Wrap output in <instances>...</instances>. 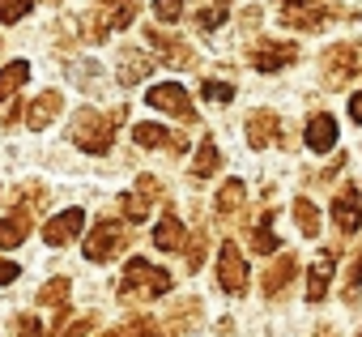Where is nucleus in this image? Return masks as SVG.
I'll return each instance as SVG.
<instances>
[{
  "label": "nucleus",
  "instance_id": "obj_7",
  "mask_svg": "<svg viewBox=\"0 0 362 337\" xmlns=\"http://www.w3.org/2000/svg\"><path fill=\"white\" fill-rule=\"evenodd\" d=\"M145 43H149V52H153L162 64H170V69H188V64H192V47H188L184 39L158 35V26H149V30H145Z\"/></svg>",
  "mask_w": 362,
  "mask_h": 337
},
{
  "label": "nucleus",
  "instance_id": "obj_19",
  "mask_svg": "<svg viewBox=\"0 0 362 337\" xmlns=\"http://www.w3.org/2000/svg\"><path fill=\"white\" fill-rule=\"evenodd\" d=\"M153 244H158L162 252H179V248L188 244V239H184V222H179L175 214H166V218L153 227Z\"/></svg>",
  "mask_w": 362,
  "mask_h": 337
},
{
  "label": "nucleus",
  "instance_id": "obj_9",
  "mask_svg": "<svg viewBox=\"0 0 362 337\" xmlns=\"http://www.w3.org/2000/svg\"><path fill=\"white\" fill-rule=\"evenodd\" d=\"M81 231H86V214H81V210H64V214H56V218L43 227V244H47V248H64V244H73Z\"/></svg>",
  "mask_w": 362,
  "mask_h": 337
},
{
  "label": "nucleus",
  "instance_id": "obj_6",
  "mask_svg": "<svg viewBox=\"0 0 362 337\" xmlns=\"http://www.w3.org/2000/svg\"><path fill=\"white\" fill-rule=\"evenodd\" d=\"M218 282H222L226 295H243L247 290V261H243L239 244H230V239L218 248Z\"/></svg>",
  "mask_w": 362,
  "mask_h": 337
},
{
  "label": "nucleus",
  "instance_id": "obj_3",
  "mask_svg": "<svg viewBox=\"0 0 362 337\" xmlns=\"http://www.w3.org/2000/svg\"><path fill=\"white\" fill-rule=\"evenodd\" d=\"M128 248V235H124V222H115V218H103V222H94V231L86 235V261H98V265H107V261H115L119 252Z\"/></svg>",
  "mask_w": 362,
  "mask_h": 337
},
{
  "label": "nucleus",
  "instance_id": "obj_15",
  "mask_svg": "<svg viewBox=\"0 0 362 337\" xmlns=\"http://www.w3.org/2000/svg\"><path fill=\"white\" fill-rule=\"evenodd\" d=\"M149 69H153V60L145 56V52H119V86H136V81H145L149 77Z\"/></svg>",
  "mask_w": 362,
  "mask_h": 337
},
{
  "label": "nucleus",
  "instance_id": "obj_27",
  "mask_svg": "<svg viewBox=\"0 0 362 337\" xmlns=\"http://www.w3.org/2000/svg\"><path fill=\"white\" fill-rule=\"evenodd\" d=\"M153 18L158 22H179V18H184V0H153Z\"/></svg>",
  "mask_w": 362,
  "mask_h": 337
},
{
  "label": "nucleus",
  "instance_id": "obj_13",
  "mask_svg": "<svg viewBox=\"0 0 362 337\" xmlns=\"http://www.w3.org/2000/svg\"><path fill=\"white\" fill-rule=\"evenodd\" d=\"M303 141H307V149L328 154V149L337 145V120H332V115H324V111H320V115H311V124H307V137H303Z\"/></svg>",
  "mask_w": 362,
  "mask_h": 337
},
{
  "label": "nucleus",
  "instance_id": "obj_36",
  "mask_svg": "<svg viewBox=\"0 0 362 337\" xmlns=\"http://www.w3.org/2000/svg\"><path fill=\"white\" fill-rule=\"evenodd\" d=\"M349 115H354V120H358V124H362V90H358V94H354V98H349Z\"/></svg>",
  "mask_w": 362,
  "mask_h": 337
},
{
  "label": "nucleus",
  "instance_id": "obj_34",
  "mask_svg": "<svg viewBox=\"0 0 362 337\" xmlns=\"http://www.w3.org/2000/svg\"><path fill=\"white\" fill-rule=\"evenodd\" d=\"M22 278V265L18 261H0V286H9V282H18Z\"/></svg>",
  "mask_w": 362,
  "mask_h": 337
},
{
  "label": "nucleus",
  "instance_id": "obj_22",
  "mask_svg": "<svg viewBox=\"0 0 362 337\" xmlns=\"http://www.w3.org/2000/svg\"><path fill=\"white\" fill-rule=\"evenodd\" d=\"M26 77H30V64L26 60H13V64L0 69V103H9V94L26 86Z\"/></svg>",
  "mask_w": 362,
  "mask_h": 337
},
{
  "label": "nucleus",
  "instance_id": "obj_10",
  "mask_svg": "<svg viewBox=\"0 0 362 337\" xmlns=\"http://www.w3.org/2000/svg\"><path fill=\"white\" fill-rule=\"evenodd\" d=\"M332 273H337V252H320L315 265H311V273H307V303H320L328 295Z\"/></svg>",
  "mask_w": 362,
  "mask_h": 337
},
{
  "label": "nucleus",
  "instance_id": "obj_5",
  "mask_svg": "<svg viewBox=\"0 0 362 337\" xmlns=\"http://www.w3.org/2000/svg\"><path fill=\"white\" fill-rule=\"evenodd\" d=\"M324 73L328 86H345L349 77H362V47L358 43H337L324 52Z\"/></svg>",
  "mask_w": 362,
  "mask_h": 337
},
{
  "label": "nucleus",
  "instance_id": "obj_12",
  "mask_svg": "<svg viewBox=\"0 0 362 337\" xmlns=\"http://www.w3.org/2000/svg\"><path fill=\"white\" fill-rule=\"evenodd\" d=\"M60 107H64V98H60V90H43L30 107H26V124L30 128H47L56 115H60Z\"/></svg>",
  "mask_w": 362,
  "mask_h": 337
},
{
  "label": "nucleus",
  "instance_id": "obj_8",
  "mask_svg": "<svg viewBox=\"0 0 362 337\" xmlns=\"http://www.w3.org/2000/svg\"><path fill=\"white\" fill-rule=\"evenodd\" d=\"M298 60V43H281V39H264L256 52H252V64L260 69V73H277V69H286V64H294Z\"/></svg>",
  "mask_w": 362,
  "mask_h": 337
},
{
  "label": "nucleus",
  "instance_id": "obj_30",
  "mask_svg": "<svg viewBox=\"0 0 362 337\" xmlns=\"http://www.w3.org/2000/svg\"><path fill=\"white\" fill-rule=\"evenodd\" d=\"M222 22H226V5H214L209 13H201V18H197V26H201V30H214V26H222Z\"/></svg>",
  "mask_w": 362,
  "mask_h": 337
},
{
  "label": "nucleus",
  "instance_id": "obj_16",
  "mask_svg": "<svg viewBox=\"0 0 362 337\" xmlns=\"http://www.w3.org/2000/svg\"><path fill=\"white\" fill-rule=\"evenodd\" d=\"M277 128H281V124H277V115H273V111L252 115V120H247V145H252V149L273 145V141H277Z\"/></svg>",
  "mask_w": 362,
  "mask_h": 337
},
{
  "label": "nucleus",
  "instance_id": "obj_32",
  "mask_svg": "<svg viewBox=\"0 0 362 337\" xmlns=\"http://www.w3.org/2000/svg\"><path fill=\"white\" fill-rule=\"evenodd\" d=\"M345 282H349V286H345V299L354 303V286L362 282V256H354V265H349V278H345Z\"/></svg>",
  "mask_w": 362,
  "mask_h": 337
},
{
  "label": "nucleus",
  "instance_id": "obj_40",
  "mask_svg": "<svg viewBox=\"0 0 362 337\" xmlns=\"http://www.w3.org/2000/svg\"><path fill=\"white\" fill-rule=\"evenodd\" d=\"M141 337H153V333H141Z\"/></svg>",
  "mask_w": 362,
  "mask_h": 337
},
{
  "label": "nucleus",
  "instance_id": "obj_38",
  "mask_svg": "<svg viewBox=\"0 0 362 337\" xmlns=\"http://www.w3.org/2000/svg\"><path fill=\"white\" fill-rule=\"evenodd\" d=\"M103 5H111V0H103ZM119 5H128V0H119Z\"/></svg>",
  "mask_w": 362,
  "mask_h": 337
},
{
  "label": "nucleus",
  "instance_id": "obj_17",
  "mask_svg": "<svg viewBox=\"0 0 362 337\" xmlns=\"http://www.w3.org/2000/svg\"><path fill=\"white\" fill-rule=\"evenodd\" d=\"M332 218H337V227H341L345 235H354V231L362 227V210H358V193H354V188H345V193L337 197Z\"/></svg>",
  "mask_w": 362,
  "mask_h": 337
},
{
  "label": "nucleus",
  "instance_id": "obj_4",
  "mask_svg": "<svg viewBox=\"0 0 362 337\" xmlns=\"http://www.w3.org/2000/svg\"><path fill=\"white\" fill-rule=\"evenodd\" d=\"M145 103H149L153 111L175 115V120H197V111H192V94L179 86V81H158V86H149Z\"/></svg>",
  "mask_w": 362,
  "mask_h": 337
},
{
  "label": "nucleus",
  "instance_id": "obj_20",
  "mask_svg": "<svg viewBox=\"0 0 362 337\" xmlns=\"http://www.w3.org/2000/svg\"><path fill=\"white\" fill-rule=\"evenodd\" d=\"M298 273V261H294V252H286V256H277V265L264 273V295H281L286 286H290V278Z\"/></svg>",
  "mask_w": 362,
  "mask_h": 337
},
{
  "label": "nucleus",
  "instance_id": "obj_1",
  "mask_svg": "<svg viewBox=\"0 0 362 337\" xmlns=\"http://www.w3.org/2000/svg\"><path fill=\"white\" fill-rule=\"evenodd\" d=\"M170 290V273L166 269H153L145 256H132L128 269H124V299H158Z\"/></svg>",
  "mask_w": 362,
  "mask_h": 337
},
{
  "label": "nucleus",
  "instance_id": "obj_21",
  "mask_svg": "<svg viewBox=\"0 0 362 337\" xmlns=\"http://www.w3.org/2000/svg\"><path fill=\"white\" fill-rule=\"evenodd\" d=\"M218 166H222L218 141H214V137H205V141H201V154H197V162H192V180H209Z\"/></svg>",
  "mask_w": 362,
  "mask_h": 337
},
{
  "label": "nucleus",
  "instance_id": "obj_23",
  "mask_svg": "<svg viewBox=\"0 0 362 337\" xmlns=\"http://www.w3.org/2000/svg\"><path fill=\"white\" fill-rule=\"evenodd\" d=\"M252 248L256 252H277V235H273V214H260V222L252 227Z\"/></svg>",
  "mask_w": 362,
  "mask_h": 337
},
{
  "label": "nucleus",
  "instance_id": "obj_14",
  "mask_svg": "<svg viewBox=\"0 0 362 337\" xmlns=\"http://www.w3.org/2000/svg\"><path fill=\"white\" fill-rule=\"evenodd\" d=\"M153 197H158V180H153V176H141L136 193L124 197V214H128L132 222H141V218L149 214V201H153Z\"/></svg>",
  "mask_w": 362,
  "mask_h": 337
},
{
  "label": "nucleus",
  "instance_id": "obj_35",
  "mask_svg": "<svg viewBox=\"0 0 362 337\" xmlns=\"http://www.w3.org/2000/svg\"><path fill=\"white\" fill-rule=\"evenodd\" d=\"M201 265H205V248H201V239H192V248H188V269L197 273Z\"/></svg>",
  "mask_w": 362,
  "mask_h": 337
},
{
  "label": "nucleus",
  "instance_id": "obj_31",
  "mask_svg": "<svg viewBox=\"0 0 362 337\" xmlns=\"http://www.w3.org/2000/svg\"><path fill=\"white\" fill-rule=\"evenodd\" d=\"M90 329H94V316H77V320H73L60 337H90Z\"/></svg>",
  "mask_w": 362,
  "mask_h": 337
},
{
  "label": "nucleus",
  "instance_id": "obj_25",
  "mask_svg": "<svg viewBox=\"0 0 362 337\" xmlns=\"http://www.w3.org/2000/svg\"><path fill=\"white\" fill-rule=\"evenodd\" d=\"M239 205H243V184L239 180H226V188L218 193V214L226 218V214H239Z\"/></svg>",
  "mask_w": 362,
  "mask_h": 337
},
{
  "label": "nucleus",
  "instance_id": "obj_37",
  "mask_svg": "<svg viewBox=\"0 0 362 337\" xmlns=\"http://www.w3.org/2000/svg\"><path fill=\"white\" fill-rule=\"evenodd\" d=\"M315 0H286V9H311Z\"/></svg>",
  "mask_w": 362,
  "mask_h": 337
},
{
  "label": "nucleus",
  "instance_id": "obj_28",
  "mask_svg": "<svg viewBox=\"0 0 362 337\" xmlns=\"http://www.w3.org/2000/svg\"><path fill=\"white\" fill-rule=\"evenodd\" d=\"M201 98H209V103H230V98H235V86H230V81H205V86H201Z\"/></svg>",
  "mask_w": 362,
  "mask_h": 337
},
{
  "label": "nucleus",
  "instance_id": "obj_24",
  "mask_svg": "<svg viewBox=\"0 0 362 337\" xmlns=\"http://www.w3.org/2000/svg\"><path fill=\"white\" fill-rule=\"evenodd\" d=\"M294 214H298V231H303L307 239H315V235H320V214H315V205H311L307 197H298V201H294Z\"/></svg>",
  "mask_w": 362,
  "mask_h": 337
},
{
  "label": "nucleus",
  "instance_id": "obj_29",
  "mask_svg": "<svg viewBox=\"0 0 362 337\" xmlns=\"http://www.w3.org/2000/svg\"><path fill=\"white\" fill-rule=\"evenodd\" d=\"M64 299H69V282H64V278H56V282H47V286L39 290V303H47V307H52V303H64Z\"/></svg>",
  "mask_w": 362,
  "mask_h": 337
},
{
  "label": "nucleus",
  "instance_id": "obj_11",
  "mask_svg": "<svg viewBox=\"0 0 362 337\" xmlns=\"http://www.w3.org/2000/svg\"><path fill=\"white\" fill-rule=\"evenodd\" d=\"M132 141H136L141 149H188L184 137H175V132L162 128V124H136V128H132Z\"/></svg>",
  "mask_w": 362,
  "mask_h": 337
},
{
  "label": "nucleus",
  "instance_id": "obj_18",
  "mask_svg": "<svg viewBox=\"0 0 362 337\" xmlns=\"http://www.w3.org/2000/svg\"><path fill=\"white\" fill-rule=\"evenodd\" d=\"M26 235H30V214L26 210H13V214L0 218V248H18Z\"/></svg>",
  "mask_w": 362,
  "mask_h": 337
},
{
  "label": "nucleus",
  "instance_id": "obj_39",
  "mask_svg": "<svg viewBox=\"0 0 362 337\" xmlns=\"http://www.w3.org/2000/svg\"><path fill=\"white\" fill-rule=\"evenodd\" d=\"M214 5H226V0H214Z\"/></svg>",
  "mask_w": 362,
  "mask_h": 337
},
{
  "label": "nucleus",
  "instance_id": "obj_33",
  "mask_svg": "<svg viewBox=\"0 0 362 337\" xmlns=\"http://www.w3.org/2000/svg\"><path fill=\"white\" fill-rule=\"evenodd\" d=\"M18 337H43L39 320H35V316H18Z\"/></svg>",
  "mask_w": 362,
  "mask_h": 337
},
{
  "label": "nucleus",
  "instance_id": "obj_2",
  "mask_svg": "<svg viewBox=\"0 0 362 337\" xmlns=\"http://www.w3.org/2000/svg\"><path fill=\"white\" fill-rule=\"evenodd\" d=\"M111 141H115V120H111L107 111L86 107V111L73 120V145H81V149H90V154H107Z\"/></svg>",
  "mask_w": 362,
  "mask_h": 337
},
{
  "label": "nucleus",
  "instance_id": "obj_26",
  "mask_svg": "<svg viewBox=\"0 0 362 337\" xmlns=\"http://www.w3.org/2000/svg\"><path fill=\"white\" fill-rule=\"evenodd\" d=\"M30 9H35V0H0V22L13 26V22H22Z\"/></svg>",
  "mask_w": 362,
  "mask_h": 337
}]
</instances>
